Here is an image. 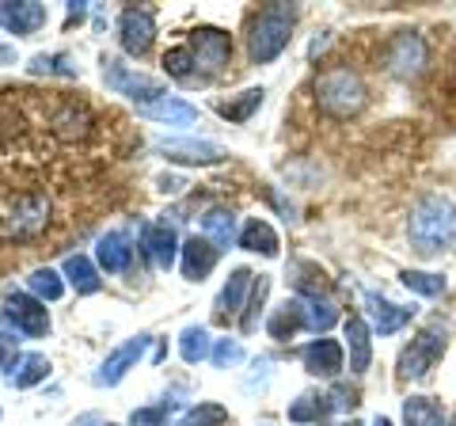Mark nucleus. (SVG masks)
<instances>
[{"label":"nucleus","mask_w":456,"mask_h":426,"mask_svg":"<svg viewBox=\"0 0 456 426\" xmlns=\"http://www.w3.org/2000/svg\"><path fill=\"white\" fill-rule=\"evenodd\" d=\"M407 236H411V248H415L422 259H434V255H441L456 240V206L445 194H426L422 202L411 209Z\"/></svg>","instance_id":"obj_1"},{"label":"nucleus","mask_w":456,"mask_h":426,"mask_svg":"<svg viewBox=\"0 0 456 426\" xmlns=\"http://www.w3.org/2000/svg\"><path fill=\"white\" fill-rule=\"evenodd\" d=\"M293 20H297V8H289V4H270L266 12H259V20L251 23V42H248L255 65L274 61L278 53L289 46Z\"/></svg>","instance_id":"obj_2"},{"label":"nucleus","mask_w":456,"mask_h":426,"mask_svg":"<svg viewBox=\"0 0 456 426\" xmlns=\"http://www.w3.org/2000/svg\"><path fill=\"white\" fill-rule=\"evenodd\" d=\"M316 103L327 115L350 119L365 107V84L358 73H350V69H331V73H323L316 80Z\"/></svg>","instance_id":"obj_3"},{"label":"nucleus","mask_w":456,"mask_h":426,"mask_svg":"<svg viewBox=\"0 0 456 426\" xmlns=\"http://www.w3.org/2000/svg\"><path fill=\"white\" fill-rule=\"evenodd\" d=\"M103 77H107V84H110L114 92L137 99L141 107L156 103V99H164V84H160V80H152V77H145V73H134V69L122 65L118 58H103Z\"/></svg>","instance_id":"obj_4"},{"label":"nucleus","mask_w":456,"mask_h":426,"mask_svg":"<svg viewBox=\"0 0 456 426\" xmlns=\"http://www.w3.org/2000/svg\"><path fill=\"white\" fill-rule=\"evenodd\" d=\"M445 354V335L441 332H422L419 339H411V347L399 354V377L403 381H419L441 362Z\"/></svg>","instance_id":"obj_5"},{"label":"nucleus","mask_w":456,"mask_h":426,"mask_svg":"<svg viewBox=\"0 0 456 426\" xmlns=\"http://www.w3.org/2000/svg\"><path fill=\"white\" fill-rule=\"evenodd\" d=\"M384 61H388V73L399 77V80L419 77L422 69H426V42H422V35L399 31V35L388 42V53H384Z\"/></svg>","instance_id":"obj_6"},{"label":"nucleus","mask_w":456,"mask_h":426,"mask_svg":"<svg viewBox=\"0 0 456 426\" xmlns=\"http://www.w3.org/2000/svg\"><path fill=\"white\" fill-rule=\"evenodd\" d=\"M46 221H50V202L46 198H23V202L8 213L4 221H0V236H8V240H27V236H35L46 229Z\"/></svg>","instance_id":"obj_7"},{"label":"nucleus","mask_w":456,"mask_h":426,"mask_svg":"<svg viewBox=\"0 0 456 426\" xmlns=\"http://www.w3.org/2000/svg\"><path fill=\"white\" fill-rule=\"evenodd\" d=\"M118 38H122V50L134 53V58H145L152 38H156V20L149 8H126L122 20H118Z\"/></svg>","instance_id":"obj_8"},{"label":"nucleus","mask_w":456,"mask_h":426,"mask_svg":"<svg viewBox=\"0 0 456 426\" xmlns=\"http://www.w3.org/2000/svg\"><path fill=\"white\" fill-rule=\"evenodd\" d=\"M191 53L206 73H221L228 65V53H232V38L224 31H217V27H198L191 35Z\"/></svg>","instance_id":"obj_9"},{"label":"nucleus","mask_w":456,"mask_h":426,"mask_svg":"<svg viewBox=\"0 0 456 426\" xmlns=\"http://www.w3.org/2000/svg\"><path fill=\"white\" fill-rule=\"evenodd\" d=\"M4 316L16 320V332L31 335V339L50 332V312L42 308L35 297H27V293H8L4 297Z\"/></svg>","instance_id":"obj_10"},{"label":"nucleus","mask_w":456,"mask_h":426,"mask_svg":"<svg viewBox=\"0 0 456 426\" xmlns=\"http://www.w3.org/2000/svg\"><path fill=\"white\" fill-rule=\"evenodd\" d=\"M149 343H152V335H137V339H130V343H122L118 350L110 354V358L99 365V373H95V385H118V381L130 373V369L141 362V354L149 350Z\"/></svg>","instance_id":"obj_11"},{"label":"nucleus","mask_w":456,"mask_h":426,"mask_svg":"<svg viewBox=\"0 0 456 426\" xmlns=\"http://www.w3.org/2000/svg\"><path fill=\"white\" fill-rule=\"evenodd\" d=\"M42 23H46V8L35 4V0H20V4L0 0V27L8 35H35Z\"/></svg>","instance_id":"obj_12"},{"label":"nucleus","mask_w":456,"mask_h":426,"mask_svg":"<svg viewBox=\"0 0 456 426\" xmlns=\"http://www.w3.org/2000/svg\"><path fill=\"white\" fill-rule=\"evenodd\" d=\"M141 248L152 255V263L160 271H171L175 263V251H179V240H175V229L164 221V225H141Z\"/></svg>","instance_id":"obj_13"},{"label":"nucleus","mask_w":456,"mask_h":426,"mask_svg":"<svg viewBox=\"0 0 456 426\" xmlns=\"http://www.w3.org/2000/svg\"><path fill=\"white\" fill-rule=\"evenodd\" d=\"M301 362L312 377H338L342 373V347L335 339H316L301 350Z\"/></svg>","instance_id":"obj_14"},{"label":"nucleus","mask_w":456,"mask_h":426,"mask_svg":"<svg viewBox=\"0 0 456 426\" xmlns=\"http://www.w3.org/2000/svg\"><path fill=\"white\" fill-rule=\"evenodd\" d=\"M362 297L369 305V316H373V332H380V335H395L415 320V308H399V305L384 301V297H377V293H362Z\"/></svg>","instance_id":"obj_15"},{"label":"nucleus","mask_w":456,"mask_h":426,"mask_svg":"<svg viewBox=\"0 0 456 426\" xmlns=\"http://www.w3.org/2000/svg\"><path fill=\"white\" fill-rule=\"evenodd\" d=\"M160 149L167 152V160H183V164H217L228 156L213 141H160Z\"/></svg>","instance_id":"obj_16"},{"label":"nucleus","mask_w":456,"mask_h":426,"mask_svg":"<svg viewBox=\"0 0 456 426\" xmlns=\"http://www.w3.org/2000/svg\"><path fill=\"white\" fill-rule=\"evenodd\" d=\"M213 263H217V248H213L206 236H191L187 244H183V278L202 282L213 271Z\"/></svg>","instance_id":"obj_17"},{"label":"nucleus","mask_w":456,"mask_h":426,"mask_svg":"<svg viewBox=\"0 0 456 426\" xmlns=\"http://www.w3.org/2000/svg\"><path fill=\"white\" fill-rule=\"evenodd\" d=\"M346 347H350V373H365L369 362H373V332H369V324L362 316H350L346 320Z\"/></svg>","instance_id":"obj_18"},{"label":"nucleus","mask_w":456,"mask_h":426,"mask_svg":"<svg viewBox=\"0 0 456 426\" xmlns=\"http://www.w3.org/2000/svg\"><path fill=\"white\" fill-rule=\"evenodd\" d=\"M130 263H134V248H130V236L126 233H107L99 240V266H103L107 274H122Z\"/></svg>","instance_id":"obj_19"},{"label":"nucleus","mask_w":456,"mask_h":426,"mask_svg":"<svg viewBox=\"0 0 456 426\" xmlns=\"http://www.w3.org/2000/svg\"><path fill=\"white\" fill-rule=\"evenodd\" d=\"M305 328V305H301V297H293V301H285L274 308V316L266 320V332L270 339H278V343H285L289 335H297Z\"/></svg>","instance_id":"obj_20"},{"label":"nucleus","mask_w":456,"mask_h":426,"mask_svg":"<svg viewBox=\"0 0 456 426\" xmlns=\"http://www.w3.org/2000/svg\"><path fill=\"white\" fill-rule=\"evenodd\" d=\"M251 282H255V274L248 271V266H236L232 278L224 282V290H221V297H217V316H221V320L236 316V312L244 308V293H248Z\"/></svg>","instance_id":"obj_21"},{"label":"nucleus","mask_w":456,"mask_h":426,"mask_svg":"<svg viewBox=\"0 0 456 426\" xmlns=\"http://www.w3.org/2000/svg\"><path fill=\"white\" fill-rule=\"evenodd\" d=\"M50 373V362L42 358V354H20L16 362L8 365V385L12 389H31L38 381H46Z\"/></svg>","instance_id":"obj_22"},{"label":"nucleus","mask_w":456,"mask_h":426,"mask_svg":"<svg viewBox=\"0 0 456 426\" xmlns=\"http://www.w3.org/2000/svg\"><path fill=\"white\" fill-rule=\"evenodd\" d=\"M145 119H156V122H167V126H191L198 119V111L191 103H183V99H156V103H145L137 107Z\"/></svg>","instance_id":"obj_23"},{"label":"nucleus","mask_w":456,"mask_h":426,"mask_svg":"<svg viewBox=\"0 0 456 426\" xmlns=\"http://www.w3.org/2000/svg\"><path fill=\"white\" fill-rule=\"evenodd\" d=\"M202 229H206V240L213 248H228L236 240V213L232 209H221V206H213L206 217H202Z\"/></svg>","instance_id":"obj_24"},{"label":"nucleus","mask_w":456,"mask_h":426,"mask_svg":"<svg viewBox=\"0 0 456 426\" xmlns=\"http://www.w3.org/2000/svg\"><path fill=\"white\" fill-rule=\"evenodd\" d=\"M403 422L407 426H449L445 411H441V404L430 400V396H411L403 404Z\"/></svg>","instance_id":"obj_25"},{"label":"nucleus","mask_w":456,"mask_h":426,"mask_svg":"<svg viewBox=\"0 0 456 426\" xmlns=\"http://www.w3.org/2000/svg\"><path fill=\"white\" fill-rule=\"evenodd\" d=\"M301 305H305V328L308 332H316V335H323L327 328H335L338 324V308L327 301V297H301Z\"/></svg>","instance_id":"obj_26"},{"label":"nucleus","mask_w":456,"mask_h":426,"mask_svg":"<svg viewBox=\"0 0 456 426\" xmlns=\"http://www.w3.org/2000/svg\"><path fill=\"white\" fill-rule=\"evenodd\" d=\"M240 248L259 251V255H278V233L270 229L266 221L251 217V221L244 225V233H240Z\"/></svg>","instance_id":"obj_27"},{"label":"nucleus","mask_w":456,"mask_h":426,"mask_svg":"<svg viewBox=\"0 0 456 426\" xmlns=\"http://www.w3.org/2000/svg\"><path fill=\"white\" fill-rule=\"evenodd\" d=\"M335 411V400L331 396H316V392H305L297 404H289V419L293 422H320Z\"/></svg>","instance_id":"obj_28"},{"label":"nucleus","mask_w":456,"mask_h":426,"mask_svg":"<svg viewBox=\"0 0 456 426\" xmlns=\"http://www.w3.org/2000/svg\"><path fill=\"white\" fill-rule=\"evenodd\" d=\"M263 88H248V92H240L236 99H224V103H217V111H221V119H228V122H248L255 111H259V103H263Z\"/></svg>","instance_id":"obj_29"},{"label":"nucleus","mask_w":456,"mask_h":426,"mask_svg":"<svg viewBox=\"0 0 456 426\" xmlns=\"http://www.w3.org/2000/svg\"><path fill=\"white\" fill-rule=\"evenodd\" d=\"M65 278L73 282L77 293H95L99 290V274H95L92 259H84V255H69L65 259Z\"/></svg>","instance_id":"obj_30"},{"label":"nucleus","mask_w":456,"mask_h":426,"mask_svg":"<svg viewBox=\"0 0 456 426\" xmlns=\"http://www.w3.org/2000/svg\"><path fill=\"white\" fill-rule=\"evenodd\" d=\"M179 354L187 365H198L202 358H209V332L206 328H187L179 335Z\"/></svg>","instance_id":"obj_31"},{"label":"nucleus","mask_w":456,"mask_h":426,"mask_svg":"<svg viewBox=\"0 0 456 426\" xmlns=\"http://www.w3.org/2000/svg\"><path fill=\"white\" fill-rule=\"evenodd\" d=\"M31 69L35 77H77V65H73V58H65V53H38V58H31Z\"/></svg>","instance_id":"obj_32"},{"label":"nucleus","mask_w":456,"mask_h":426,"mask_svg":"<svg viewBox=\"0 0 456 426\" xmlns=\"http://www.w3.org/2000/svg\"><path fill=\"white\" fill-rule=\"evenodd\" d=\"M403 286L411 293H422V297H441L449 290V282L441 274H430V271H403Z\"/></svg>","instance_id":"obj_33"},{"label":"nucleus","mask_w":456,"mask_h":426,"mask_svg":"<svg viewBox=\"0 0 456 426\" xmlns=\"http://www.w3.org/2000/svg\"><path fill=\"white\" fill-rule=\"evenodd\" d=\"M224 422H228V411L221 404H198L179 419V426H224Z\"/></svg>","instance_id":"obj_34"},{"label":"nucleus","mask_w":456,"mask_h":426,"mask_svg":"<svg viewBox=\"0 0 456 426\" xmlns=\"http://www.w3.org/2000/svg\"><path fill=\"white\" fill-rule=\"evenodd\" d=\"M194 53H191V46H175V50H167L164 53V73L167 77H179V80H191V73H194Z\"/></svg>","instance_id":"obj_35"},{"label":"nucleus","mask_w":456,"mask_h":426,"mask_svg":"<svg viewBox=\"0 0 456 426\" xmlns=\"http://www.w3.org/2000/svg\"><path fill=\"white\" fill-rule=\"evenodd\" d=\"M27 282H31V290L42 297V301H57V297L65 293V282L57 278V274L50 271V266H42V271H35V274L27 278Z\"/></svg>","instance_id":"obj_36"},{"label":"nucleus","mask_w":456,"mask_h":426,"mask_svg":"<svg viewBox=\"0 0 456 426\" xmlns=\"http://www.w3.org/2000/svg\"><path fill=\"white\" fill-rule=\"evenodd\" d=\"M266 293H270V278H255L251 282V305H248V312H244V332H255V324H259V308H263V301H266Z\"/></svg>","instance_id":"obj_37"},{"label":"nucleus","mask_w":456,"mask_h":426,"mask_svg":"<svg viewBox=\"0 0 456 426\" xmlns=\"http://www.w3.org/2000/svg\"><path fill=\"white\" fill-rule=\"evenodd\" d=\"M209 358H213V365H217V369H228V365H236L240 358H244V347H240L236 339H221V343L213 347Z\"/></svg>","instance_id":"obj_38"},{"label":"nucleus","mask_w":456,"mask_h":426,"mask_svg":"<svg viewBox=\"0 0 456 426\" xmlns=\"http://www.w3.org/2000/svg\"><path fill=\"white\" fill-rule=\"evenodd\" d=\"M130 426H167L164 407H137L130 415Z\"/></svg>","instance_id":"obj_39"},{"label":"nucleus","mask_w":456,"mask_h":426,"mask_svg":"<svg viewBox=\"0 0 456 426\" xmlns=\"http://www.w3.org/2000/svg\"><path fill=\"white\" fill-rule=\"evenodd\" d=\"M84 12H88V4H69V23L84 20Z\"/></svg>","instance_id":"obj_40"},{"label":"nucleus","mask_w":456,"mask_h":426,"mask_svg":"<svg viewBox=\"0 0 456 426\" xmlns=\"http://www.w3.org/2000/svg\"><path fill=\"white\" fill-rule=\"evenodd\" d=\"M12 365V350H8V343L0 339V369H8Z\"/></svg>","instance_id":"obj_41"},{"label":"nucleus","mask_w":456,"mask_h":426,"mask_svg":"<svg viewBox=\"0 0 456 426\" xmlns=\"http://www.w3.org/2000/svg\"><path fill=\"white\" fill-rule=\"evenodd\" d=\"M95 422H99V415H80L73 426H95Z\"/></svg>","instance_id":"obj_42"},{"label":"nucleus","mask_w":456,"mask_h":426,"mask_svg":"<svg viewBox=\"0 0 456 426\" xmlns=\"http://www.w3.org/2000/svg\"><path fill=\"white\" fill-rule=\"evenodd\" d=\"M373 426H392V419H384V415H380V419H377Z\"/></svg>","instance_id":"obj_43"},{"label":"nucleus","mask_w":456,"mask_h":426,"mask_svg":"<svg viewBox=\"0 0 456 426\" xmlns=\"http://www.w3.org/2000/svg\"><path fill=\"white\" fill-rule=\"evenodd\" d=\"M449 426H456V415H452V419H449Z\"/></svg>","instance_id":"obj_44"},{"label":"nucleus","mask_w":456,"mask_h":426,"mask_svg":"<svg viewBox=\"0 0 456 426\" xmlns=\"http://www.w3.org/2000/svg\"><path fill=\"white\" fill-rule=\"evenodd\" d=\"M350 426H362V422H350Z\"/></svg>","instance_id":"obj_45"},{"label":"nucleus","mask_w":456,"mask_h":426,"mask_svg":"<svg viewBox=\"0 0 456 426\" xmlns=\"http://www.w3.org/2000/svg\"><path fill=\"white\" fill-rule=\"evenodd\" d=\"M107 426H118V422H107Z\"/></svg>","instance_id":"obj_46"}]
</instances>
